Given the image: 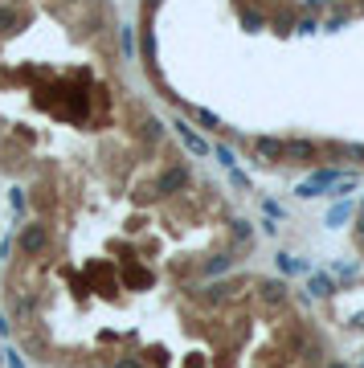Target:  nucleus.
Masks as SVG:
<instances>
[{
  "mask_svg": "<svg viewBox=\"0 0 364 368\" xmlns=\"http://www.w3.org/2000/svg\"><path fill=\"white\" fill-rule=\"evenodd\" d=\"M21 25V17H17V8H0V33H13Z\"/></svg>",
  "mask_w": 364,
  "mask_h": 368,
  "instance_id": "dca6fc26",
  "label": "nucleus"
},
{
  "mask_svg": "<svg viewBox=\"0 0 364 368\" xmlns=\"http://www.w3.org/2000/svg\"><path fill=\"white\" fill-rule=\"evenodd\" d=\"M295 29H299V33H303V37H307V33H316L319 25H316V21H311V17H303V21L295 25Z\"/></svg>",
  "mask_w": 364,
  "mask_h": 368,
  "instance_id": "5701e85b",
  "label": "nucleus"
},
{
  "mask_svg": "<svg viewBox=\"0 0 364 368\" xmlns=\"http://www.w3.org/2000/svg\"><path fill=\"white\" fill-rule=\"evenodd\" d=\"M328 368H348V364H340V360H332V364H328Z\"/></svg>",
  "mask_w": 364,
  "mask_h": 368,
  "instance_id": "7c9ffc66",
  "label": "nucleus"
},
{
  "mask_svg": "<svg viewBox=\"0 0 364 368\" xmlns=\"http://www.w3.org/2000/svg\"><path fill=\"white\" fill-rule=\"evenodd\" d=\"M242 25H245V29H258V25H262V17H258V13H242Z\"/></svg>",
  "mask_w": 364,
  "mask_h": 368,
  "instance_id": "393cba45",
  "label": "nucleus"
},
{
  "mask_svg": "<svg viewBox=\"0 0 364 368\" xmlns=\"http://www.w3.org/2000/svg\"><path fill=\"white\" fill-rule=\"evenodd\" d=\"M287 160L311 164V160H316V144H311V139H287Z\"/></svg>",
  "mask_w": 364,
  "mask_h": 368,
  "instance_id": "0eeeda50",
  "label": "nucleus"
},
{
  "mask_svg": "<svg viewBox=\"0 0 364 368\" xmlns=\"http://www.w3.org/2000/svg\"><path fill=\"white\" fill-rule=\"evenodd\" d=\"M144 62L147 66L156 62V37H151V33H144Z\"/></svg>",
  "mask_w": 364,
  "mask_h": 368,
  "instance_id": "a211bd4d",
  "label": "nucleus"
},
{
  "mask_svg": "<svg viewBox=\"0 0 364 368\" xmlns=\"http://www.w3.org/2000/svg\"><path fill=\"white\" fill-rule=\"evenodd\" d=\"M344 25H348V13H336V17H328L323 29H328V33H336V29H344Z\"/></svg>",
  "mask_w": 364,
  "mask_h": 368,
  "instance_id": "6ab92c4d",
  "label": "nucleus"
},
{
  "mask_svg": "<svg viewBox=\"0 0 364 368\" xmlns=\"http://www.w3.org/2000/svg\"><path fill=\"white\" fill-rule=\"evenodd\" d=\"M189 168H180V164H172V168H164L160 172V180H156V189L160 193H180V189H189Z\"/></svg>",
  "mask_w": 364,
  "mask_h": 368,
  "instance_id": "39448f33",
  "label": "nucleus"
},
{
  "mask_svg": "<svg viewBox=\"0 0 364 368\" xmlns=\"http://www.w3.org/2000/svg\"><path fill=\"white\" fill-rule=\"evenodd\" d=\"M352 213H356V205H352V200H336V205L328 209V225H332V229H340L344 221H352Z\"/></svg>",
  "mask_w": 364,
  "mask_h": 368,
  "instance_id": "1a4fd4ad",
  "label": "nucleus"
},
{
  "mask_svg": "<svg viewBox=\"0 0 364 368\" xmlns=\"http://www.w3.org/2000/svg\"><path fill=\"white\" fill-rule=\"evenodd\" d=\"M356 245L364 250V217H360V225H356Z\"/></svg>",
  "mask_w": 364,
  "mask_h": 368,
  "instance_id": "c85d7f7f",
  "label": "nucleus"
},
{
  "mask_svg": "<svg viewBox=\"0 0 364 368\" xmlns=\"http://www.w3.org/2000/svg\"><path fill=\"white\" fill-rule=\"evenodd\" d=\"M115 368H144V364H140V360H131V356H127V360H119V364H115Z\"/></svg>",
  "mask_w": 364,
  "mask_h": 368,
  "instance_id": "cd10ccee",
  "label": "nucleus"
},
{
  "mask_svg": "<svg viewBox=\"0 0 364 368\" xmlns=\"http://www.w3.org/2000/svg\"><path fill=\"white\" fill-rule=\"evenodd\" d=\"M229 294H234V287H229V282H213V287H205V291H201V303L217 307V303H225Z\"/></svg>",
  "mask_w": 364,
  "mask_h": 368,
  "instance_id": "ddd939ff",
  "label": "nucleus"
},
{
  "mask_svg": "<svg viewBox=\"0 0 364 368\" xmlns=\"http://www.w3.org/2000/svg\"><path fill=\"white\" fill-rule=\"evenodd\" d=\"M172 127H176V139L184 144V151H193L196 160H205V156H213V144H209L205 135H196V131H193V123L176 119V123H172Z\"/></svg>",
  "mask_w": 364,
  "mask_h": 368,
  "instance_id": "f03ea898",
  "label": "nucleus"
},
{
  "mask_svg": "<svg viewBox=\"0 0 364 368\" xmlns=\"http://www.w3.org/2000/svg\"><path fill=\"white\" fill-rule=\"evenodd\" d=\"M229 233H234V242H238V245H250V238H254V229H250V221H245V217L234 221V229H229Z\"/></svg>",
  "mask_w": 364,
  "mask_h": 368,
  "instance_id": "4468645a",
  "label": "nucleus"
},
{
  "mask_svg": "<svg viewBox=\"0 0 364 368\" xmlns=\"http://www.w3.org/2000/svg\"><path fill=\"white\" fill-rule=\"evenodd\" d=\"M258 299H262L267 307H287L291 294H287V282H283V278H262V282H258Z\"/></svg>",
  "mask_w": 364,
  "mask_h": 368,
  "instance_id": "20e7f679",
  "label": "nucleus"
},
{
  "mask_svg": "<svg viewBox=\"0 0 364 368\" xmlns=\"http://www.w3.org/2000/svg\"><path fill=\"white\" fill-rule=\"evenodd\" d=\"M229 176H234V184H238V189H250V176H245V172L229 168Z\"/></svg>",
  "mask_w": 364,
  "mask_h": 368,
  "instance_id": "b1692460",
  "label": "nucleus"
},
{
  "mask_svg": "<svg viewBox=\"0 0 364 368\" xmlns=\"http://www.w3.org/2000/svg\"><path fill=\"white\" fill-rule=\"evenodd\" d=\"M213 156H217L221 164H225V168H238V160H234V151H229V147L221 144V147H213Z\"/></svg>",
  "mask_w": 364,
  "mask_h": 368,
  "instance_id": "f3484780",
  "label": "nucleus"
},
{
  "mask_svg": "<svg viewBox=\"0 0 364 368\" xmlns=\"http://www.w3.org/2000/svg\"><path fill=\"white\" fill-rule=\"evenodd\" d=\"M147 4V13H151V8H160V4H164V0H144Z\"/></svg>",
  "mask_w": 364,
  "mask_h": 368,
  "instance_id": "c756f323",
  "label": "nucleus"
},
{
  "mask_svg": "<svg viewBox=\"0 0 364 368\" xmlns=\"http://www.w3.org/2000/svg\"><path fill=\"white\" fill-rule=\"evenodd\" d=\"M307 291L316 294V299H328V294H336V278H332V274H311Z\"/></svg>",
  "mask_w": 364,
  "mask_h": 368,
  "instance_id": "f8f14e48",
  "label": "nucleus"
},
{
  "mask_svg": "<svg viewBox=\"0 0 364 368\" xmlns=\"http://www.w3.org/2000/svg\"><path fill=\"white\" fill-rule=\"evenodd\" d=\"M229 266H234V254H213V258L201 266V274H205V278H217V274H225Z\"/></svg>",
  "mask_w": 364,
  "mask_h": 368,
  "instance_id": "9b49d317",
  "label": "nucleus"
},
{
  "mask_svg": "<svg viewBox=\"0 0 364 368\" xmlns=\"http://www.w3.org/2000/svg\"><path fill=\"white\" fill-rule=\"evenodd\" d=\"M262 213H270V217H283V205H278V200H262Z\"/></svg>",
  "mask_w": 364,
  "mask_h": 368,
  "instance_id": "4be33fe9",
  "label": "nucleus"
},
{
  "mask_svg": "<svg viewBox=\"0 0 364 368\" xmlns=\"http://www.w3.org/2000/svg\"><path fill=\"white\" fill-rule=\"evenodd\" d=\"M336 274H340V278H352V274H356V262H340V266H332V278H336Z\"/></svg>",
  "mask_w": 364,
  "mask_h": 368,
  "instance_id": "aec40b11",
  "label": "nucleus"
},
{
  "mask_svg": "<svg viewBox=\"0 0 364 368\" xmlns=\"http://www.w3.org/2000/svg\"><path fill=\"white\" fill-rule=\"evenodd\" d=\"M4 356H8V368H25V360H21V352H13V348H8V352H4Z\"/></svg>",
  "mask_w": 364,
  "mask_h": 368,
  "instance_id": "a878e982",
  "label": "nucleus"
},
{
  "mask_svg": "<svg viewBox=\"0 0 364 368\" xmlns=\"http://www.w3.org/2000/svg\"><path fill=\"white\" fill-rule=\"evenodd\" d=\"M46 242H49L46 225H37V221H33V225H25V229H21V254H25V258H37V254L46 250Z\"/></svg>",
  "mask_w": 364,
  "mask_h": 368,
  "instance_id": "7ed1b4c3",
  "label": "nucleus"
},
{
  "mask_svg": "<svg viewBox=\"0 0 364 368\" xmlns=\"http://www.w3.org/2000/svg\"><path fill=\"white\" fill-rule=\"evenodd\" d=\"M160 135H164L160 119H156V115H147V119L140 123V144H144V147H151V144H160Z\"/></svg>",
  "mask_w": 364,
  "mask_h": 368,
  "instance_id": "9d476101",
  "label": "nucleus"
},
{
  "mask_svg": "<svg viewBox=\"0 0 364 368\" xmlns=\"http://www.w3.org/2000/svg\"><path fill=\"white\" fill-rule=\"evenodd\" d=\"M189 115H193L201 127H221V119L213 115V111H205V107H189Z\"/></svg>",
  "mask_w": 364,
  "mask_h": 368,
  "instance_id": "2eb2a0df",
  "label": "nucleus"
},
{
  "mask_svg": "<svg viewBox=\"0 0 364 368\" xmlns=\"http://www.w3.org/2000/svg\"><path fill=\"white\" fill-rule=\"evenodd\" d=\"M274 266L283 270V274H311V262L307 258H295V254H278Z\"/></svg>",
  "mask_w": 364,
  "mask_h": 368,
  "instance_id": "6e6552de",
  "label": "nucleus"
},
{
  "mask_svg": "<svg viewBox=\"0 0 364 368\" xmlns=\"http://www.w3.org/2000/svg\"><path fill=\"white\" fill-rule=\"evenodd\" d=\"M356 327H360V332H364V315H360V319H356Z\"/></svg>",
  "mask_w": 364,
  "mask_h": 368,
  "instance_id": "2f4dec72",
  "label": "nucleus"
},
{
  "mask_svg": "<svg viewBox=\"0 0 364 368\" xmlns=\"http://www.w3.org/2000/svg\"><path fill=\"white\" fill-rule=\"evenodd\" d=\"M344 176H348V172H340V168H319V172H311L307 180H299L295 193L303 196V200H311V196H319V193H332Z\"/></svg>",
  "mask_w": 364,
  "mask_h": 368,
  "instance_id": "f257e3e1",
  "label": "nucleus"
},
{
  "mask_svg": "<svg viewBox=\"0 0 364 368\" xmlns=\"http://www.w3.org/2000/svg\"><path fill=\"white\" fill-rule=\"evenodd\" d=\"M119 41H123V53L131 57V29H127V25H119Z\"/></svg>",
  "mask_w": 364,
  "mask_h": 368,
  "instance_id": "412c9836",
  "label": "nucleus"
},
{
  "mask_svg": "<svg viewBox=\"0 0 364 368\" xmlns=\"http://www.w3.org/2000/svg\"><path fill=\"white\" fill-rule=\"evenodd\" d=\"M8 332H13V323H8V315H4V311H0V336L8 340Z\"/></svg>",
  "mask_w": 364,
  "mask_h": 368,
  "instance_id": "bb28decb",
  "label": "nucleus"
},
{
  "mask_svg": "<svg viewBox=\"0 0 364 368\" xmlns=\"http://www.w3.org/2000/svg\"><path fill=\"white\" fill-rule=\"evenodd\" d=\"M254 147H258V156L270 160V164H283V160H287V139H278V135H262Z\"/></svg>",
  "mask_w": 364,
  "mask_h": 368,
  "instance_id": "423d86ee",
  "label": "nucleus"
},
{
  "mask_svg": "<svg viewBox=\"0 0 364 368\" xmlns=\"http://www.w3.org/2000/svg\"><path fill=\"white\" fill-rule=\"evenodd\" d=\"M360 209H364V205H360Z\"/></svg>",
  "mask_w": 364,
  "mask_h": 368,
  "instance_id": "473e14b6",
  "label": "nucleus"
}]
</instances>
